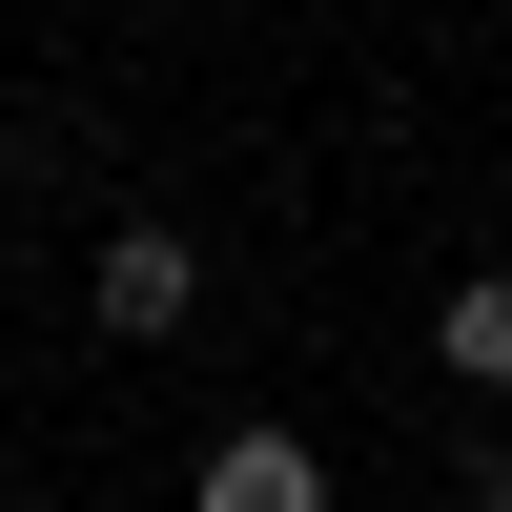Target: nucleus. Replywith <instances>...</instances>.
Masks as SVG:
<instances>
[{"label": "nucleus", "instance_id": "3", "mask_svg": "<svg viewBox=\"0 0 512 512\" xmlns=\"http://www.w3.org/2000/svg\"><path fill=\"white\" fill-rule=\"evenodd\" d=\"M431 349H451V390H512V267L451 287V308H431Z\"/></svg>", "mask_w": 512, "mask_h": 512}, {"label": "nucleus", "instance_id": "2", "mask_svg": "<svg viewBox=\"0 0 512 512\" xmlns=\"http://www.w3.org/2000/svg\"><path fill=\"white\" fill-rule=\"evenodd\" d=\"M185 512H328V451H308V431H226V451L185 472Z\"/></svg>", "mask_w": 512, "mask_h": 512}, {"label": "nucleus", "instance_id": "1", "mask_svg": "<svg viewBox=\"0 0 512 512\" xmlns=\"http://www.w3.org/2000/svg\"><path fill=\"white\" fill-rule=\"evenodd\" d=\"M82 308H103L123 349H164V328L205 308V246H185V226H123V246H103V287H82Z\"/></svg>", "mask_w": 512, "mask_h": 512}]
</instances>
